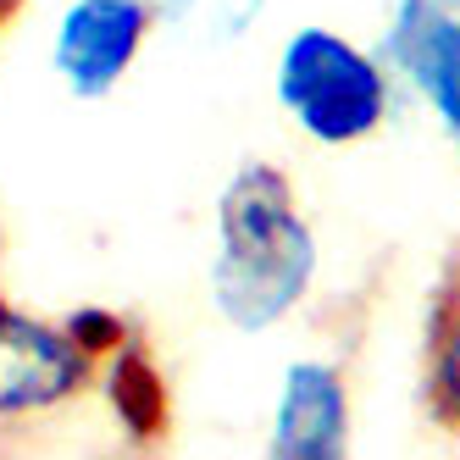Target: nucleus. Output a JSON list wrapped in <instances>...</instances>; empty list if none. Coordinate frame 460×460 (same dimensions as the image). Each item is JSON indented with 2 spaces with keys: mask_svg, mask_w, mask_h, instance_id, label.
<instances>
[{
  "mask_svg": "<svg viewBox=\"0 0 460 460\" xmlns=\"http://www.w3.org/2000/svg\"><path fill=\"white\" fill-rule=\"evenodd\" d=\"M211 305L234 333L278 327L316 283V234L272 161H244L217 194Z\"/></svg>",
  "mask_w": 460,
  "mask_h": 460,
  "instance_id": "f257e3e1",
  "label": "nucleus"
},
{
  "mask_svg": "<svg viewBox=\"0 0 460 460\" xmlns=\"http://www.w3.org/2000/svg\"><path fill=\"white\" fill-rule=\"evenodd\" d=\"M278 106L316 145H360L388 117L383 61L333 28H300L278 50Z\"/></svg>",
  "mask_w": 460,
  "mask_h": 460,
  "instance_id": "f03ea898",
  "label": "nucleus"
},
{
  "mask_svg": "<svg viewBox=\"0 0 460 460\" xmlns=\"http://www.w3.org/2000/svg\"><path fill=\"white\" fill-rule=\"evenodd\" d=\"M94 377V355L67 322H40L0 294V421H34L73 405Z\"/></svg>",
  "mask_w": 460,
  "mask_h": 460,
  "instance_id": "7ed1b4c3",
  "label": "nucleus"
},
{
  "mask_svg": "<svg viewBox=\"0 0 460 460\" xmlns=\"http://www.w3.org/2000/svg\"><path fill=\"white\" fill-rule=\"evenodd\" d=\"M150 6L145 0H73L50 34V73L78 106H101L122 89L134 61L150 40Z\"/></svg>",
  "mask_w": 460,
  "mask_h": 460,
  "instance_id": "20e7f679",
  "label": "nucleus"
},
{
  "mask_svg": "<svg viewBox=\"0 0 460 460\" xmlns=\"http://www.w3.org/2000/svg\"><path fill=\"white\" fill-rule=\"evenodd\" d=\"M400 73H411V84L427 94V106L438 111L444 134L460 150V6L455 0H405L394 6L383 56Z\"/></svg>",
  "mask_w": 460,
  "mask_h": 460,
  "instance_id": "39448f33",
  "label": "nucleus"
},
{
  "mask_svg": "<svg viewBox=\"0 0 460 460\" xmlns=\"http://www.w3.org/2000/svg\"><path fill=\"white\" fill-rule=\"evenodd\" d=\"M349 449V388L333 360H294L272 411L278 460H339Z\"/></svg>",
  "mask_w": 460,
  "mask_h": 460,
  "instance_id": "423d86ee",
  "label": "nucleus"
},
{
  "mask_svg": "<svg viewBox=\"0 0 460 460\" xmlns=\"http://www.w3.org/2000/svg\"><path fill=\"white\" fill-rule=\"evenodd\" d=\"M161 28H172L183 40L200 45H239L267 0H145Z\"/></svg>",
  "mask_w": 460,
  "mask_h": 460,
  "instance_id": "0eeeda50",
  "label": "nucleus"
},
{
  "mask_svg": "<svg viewBox=\"0 0 460 460\" xmlns=\"http://www.w3.org/2000/svg\"><path fill=\"white\" fill-rule=\"evenodd\" d=\"M111 405L134 433H155V427L167 421V388H161L150 355L134 349V344L111 349Z\"/></svg>",
  "mask_w": 460,
  "mask_h": 460,
  "instance_id": "6e6552de",
  "label": "nucleus"
},
{
  "mask_svg": "<svg viewBox=\"0 0 460 460\" xmlns=\"http://www.w3.org/2000/svg\"><path fill=\"white\" fill-rule=\"evenodd\" d=\"M438 388H444L449 416L460 421V316H455V327H449L444 344H438Z\"/></svg>",
  "mask_w": 460,
  "mask_h": 460,
  "instance_id": "1a4fd4ad",
  "label": "nucleus"
},
{
  "mask_svg": "<svg viewBox=\"0 0 460 460\" xmlns=\"http://www.w3.org/2000/svg\"><path fill=\"white\" fill-rule=\"evenodd\" d=\"M12 6H17V0H0V17H6V12H12Z\"/></svg>",
  "mask_w": 460,
  "mask_h": 460,
  "instance_id": "9d476101",
  "label": "nucleus"
},
{
  "mask_svg": "<svg viewBox=\"0 0 460 460\" xmlns=\"http://www.w3.org/2000/svg\"><path fill=\"white\" fill-rule=\"evenodd\" d=\"M388 6H405V0H388Z\"/></svg>",
  "mask_w": 460,
  "mask_h": 460,
  "instance_id": "9b49d317",
  "label": "nucleus"
}]
</instances>
